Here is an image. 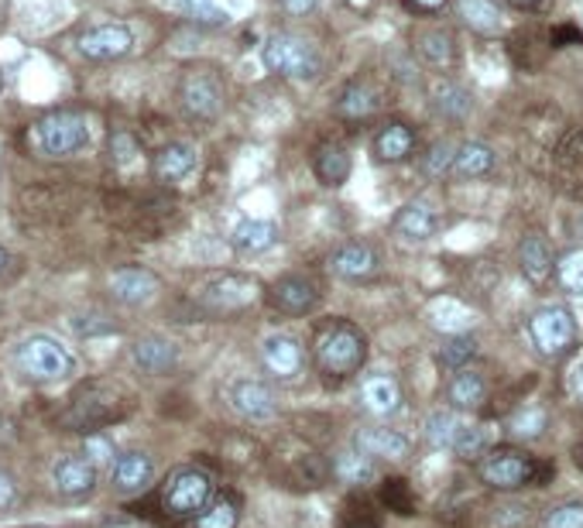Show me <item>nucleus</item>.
Wrapping results in <instances>:
<instances>
[{
    "label": "nucleus",
    "instance_id": "4d7b16f0",
    "mask_svg": "<svg viewBox=\"0 0 583 528\" xmlns=\"http://www.w3.org/2000/svg\"><path fill=\"white\" fill-rule=\"evenodd\" d=\"M511 4H515L518 11H535L538 4H543V0H511Z\"/></svg>",
    "mask_w": 583,
    "mask_h": 528
},
{
    "label": "nucleus",
    "instance_id": "49530a36",
    "mask_svg": "<svg viewBox=\"0 0 583 528\" xmlns=\"http://www.w3.org/2000/svg\"><path fill=\"white\" fill-rule=\"evenodd\" d=\"M449 450L457 453L460 460H478V456H484V429L464 423V429L457 432V439H453Z\"/></svg>",
    "mask_w": 583,
    "mask_h": 528
},
{
    "label": "nucleus",
    "instance_id": "412c9836",
    "mask_svg": "<svg viewBox=\"0 0 583 528\" xmlns=\"http://www.w3.org/2000/svg\"><path fill=\"white\" fill-rule=\"evenodd\" d=\"M371 148H375L378 162L402 165V162L413 159V151H416V130L408 127L405 121H388V124H381Z\"/></svg>",
    "mask_w": 583,
    "mask_h": 528
},
{
    "label": "nucleus",
    "instance_id": "2eb2a0df",
    "mask_svg": "<svg viewBox=\"0 0 583 528\" xmlns=\"http://www.w3.org/2000/svg\"><path fill=\"white\" fill-rule=\"evenodd\" d=\"M227 402L248 423H268V419H275V412H278L275 391L265 381H254V378L233 381L230 391H227Z\"/></svg>",
    "mask_w": 583,
    "mask_h": 528
},
{
    "label": "nucleus",
    "instance_id": "4c0bfd02",
    "mask_svg": "<svg viewBox=\"0 0 583 528\" xmlns=\"http://www.w3.org/2000/svg\"><path fill=\"white\" fill-rule=\"evenodd\" d=\"M460 429H464V423H460L457 412H453V408H436L426 419V443L433 447V450H449Z\"/></svg>",
    "mask_w": 583,
    "mask_h": 528
},
{
    "label": "nucleus",
    "instance_id": "5701e85b",
    "mask_svg": "<svg viewBox=\"0 0 583 528\" xmlns=\"http://www.w3.org/2000/svg\"><path fill=\"white\" fill-rule=\"evenodd\" d=\"M360 402L378 419H388V415H395L402 408V385L392 374H367L360 381Z\"/></svg>",
    "mask_w": 583,
    "mask_h": 528
},
{
    "label": "nucleus",
    "instance_id": "603ef678",
    "mask_svg": "<svg viewBox=\"0 0 583 528\" xmlns=\"http://www.w3.org/2000/svg\"><path fill=\"white\" fill-rule=\"evenodd\" d=\"M567 391L576 402H583V354H576L567 367Z\"/></svg>",
    "mask_w": 583,
    "mask_h": 528
},
{
    "label": "nucleus",
    "instance_id": "3c124183",
    "mask_svg": "<svg viewBox=\"0 0 583 528\" xmlns=\"http://www.w3.org/2000/svg\"><path fill=\"white\" fill-rule=\"evenodd\" d=\"M73 326H76V334H79V337L114 334V323L106 319V316H97V313H90V316H76V319H73Z\"/></svg>",
    "mask_w": 583,
    "mask_h": 528
},
{
    "label": "nucleus",
    "instance_id": "f8f14e48",
    "mask_svg": "<svg viewBox=\"0 0 583 528\" xmlns=\"http://www.w3.org/2000/svg\"><path fill=\"white\" fill-rule=\"evenodd\" d=\"M388 103V90L384 83H378L375 76H354L337 97V117L343 121H367L381 114Z\"/></svg>",
    "mask_w": 583,
    "mask_h": 528
},
{
    "label": "nucleus",
    "instance_id": "79ce46f5",
    "mask_svg": "<svg viewBox=\"0 0 583 528\" xmlns=\"http://www.w3.org/2000/svg\"><path fill=\"white\" fill-rule=\"evenodd\" d=\"M473 354H478V340H473L470 334L464 337H446L443 347H440V364L446 370H460V367H470Z\"/></svg>",
    "mask_w": 583,
    "mask_h": 528
},
{
    "label": "nucleus",
    "instance_id": "cd10ccee",
    "mask_svg": "<svg viewBox=\"0 0 583 528\" xmlns=\"http://www.w3.org/2000/svg\"><path fill=\"white\" fill-rule=\"evenodd\" d=\"M151 477H155V464H151V456L148 453H121L117 456V464H114V488L121 494H141L148 491V483Z\"/></svg>",
    "mask_w": 583,
    "mask_h": 528
},
{
    "label": "nucleus",
    "instance_id": "6e6552de",
    "mask_svg": "<svg viewBox=\"0 0 583 528\" xmlns=\"http://www.w3.org/2000/svg\"><path fill=\"white\" fill-rule=\"evenodd\" d=\"M31 141L46 159H69L90 141V127L76 110H55L31 127Z\"/></svg>",
    "mask_w": 583,
    "mask_h": 528
},
{
    "label": "nucleus",
    "instance_id": "7c9ffc66",
    "mask_svg": "<svg viewBox=\"0 0 583 528\" xmlns=\"http://www.w3.org/2000/svg\"><path fill=\"white\" fill-rule=\"evenodd\" d=\"M446 399H449L453 408H460V412L481 408L484 399H487V381H484V374H481V370H473V367L453 370L449 388H446Z\"/></svg>",
    "mask_w": 583,
    "mask_h": 528
},
{
    "label": "nucleus",
    "instance_id": "052dcab7",
    "mask_svg": "<svg viewBox=\"0 0 583 528\" xmlns=\"http://www.w3.org/2000/svg\"><path fill=\"white\" fill-rule=\"evenodd\" d=\"M351 528H378V525H351Z\"/></svg>",
    "mask_w": 583,
    "mask_h": 528
},
{
    "label": "nucleus",
    "instance_id": "dca6fc26",
    "mask_svg": "<svg viewBox=\"0 0 583 528\" xmlns=\"http://www.w3.org/2000/svg\"><path fill=\"white\" fill-rule=\"evenodd\" d=\"M262 364L275 381H295L306 364L302 343L292 334H268L262 343Z\"/></svg>",
    "mask_w": 583,
    "mask_h": 528
},
{
    "label": "nucleus",
    "instance_id": "e433bc0d",
    "mask_svg": "<svg viewBox=\"0 0 583 528\" xmlns=\"http://www.w3.org/2000/svg\"><path fill=\"white\" fill-rule=\"evenodd\" d=\"M433 110L443 117V121H464L470 114V93H467V86L460 83H453V79H440L433 86Z\"/></svg>",
    "mask_w": 583,
    "mask_h": 528
},
{
    "label": "nucleus",
    "instance_id": "ea45409f",
    "mask_svg": "<svg viewBox=\"0 0 583 528\" xmlns=\"http://www.w3.org/2000/svg\"><path fill=\"white\" fill-rule=\"evenodd\" d=\"M381 504L392 515H416V494L413 488H408V480L405 477H388L381 480Z\"/></svg>",
    "mask_w": 583,
    "mask_h": 528
},
{
    "label": "nucleus",
    "instance_id": "c9c22d12",
    "mask_svg": "<svg viewBox=\"0 0 583 528\" xmlns=\"http://www.w3.org/2000/svg\"><path fill=\"white\" fill-rule=\"evenodd\" d=\"M330 470L337 480L351 483V488H364V483H371L378 477L375 470V460L364 456L360 450H340L333 460H330Z\"/></svg>",
    "mask_w": 583,
    "mask_h": 528
},
{
    "label": "nucleus",
    "instance_id": "0eeeda50",
    "mask_svg": "<svg viewBox=\"0 0 583 528\" xmlns=\"http://www.w3.org/2000/svg\"><path fill=\"white\" fill-rule=\"evenodd\" d=\"M257 299H262V281L251 278V275H237V272L213 275L210 281L200 285V292H197V305L210 316L244 313Z\"/></svg>",
    "mask_w": 583,
    "mask_h": 528
},
{
    "label": "nucleus",
    "instance_id": "c756f323",
    "mask_svg": "<svg viewBox=\"0 0 583 528\" xmlns=\"http://www.w3.org/2000/svg\"><path fill=\"white\" fill-rule=\"evenodd\" d=\"M416 52L426 65H433V70H449L453 62H457V38L446 28H422L416 32Z\"/></svg>",
    "mask_w": 583,
    "mask_h": 528
},
{
    "label": "nucleus",
    "instance_id": "393cba45",
    "mask_svg": "<svg viewBox=\"0 0 583 528\" xmlns=\"http://www.w3.org/2000/svg\"><path fill=\"white\" fill-rule=\"evenodd\" d=\"M354 450H360L371 460H405L408 456V439L395 429L371 426V429H357Z\"/></svg>",
    "mask_w": 583,
    "mask_h": 528
},
{
    "label": "nucleus",
    "instance_id": "bf43d9fd",
    "mask_svg": "<svg viewBox=\"0 0 583 528\" xmlns=\"http://www.w3.org/2000/svg\"><path fill=\"white\" fill-rule=\"evenodd\" d=\"M576 467H580V470H583V443H580V447H576Z\"/></svg>",
    "mask_w": 583,
    "mask_h": 528
},
{
    "label": "nucleus",
    "instance_id": "4468645a",
    "mask_svg": "<svg viewBox=\"0 0 583 528\" xmlns=\"http://www.w3.org/2000/svg\"><path fill=\"white\" fill-rule=\"evenodd\" d=\"M268 305L282 316H306L319 305V285L306 275H286L268 289Z\"/></svg>",
    "mask_w": 583,
    "mask_h": 528
},
{
    "label": "nucleus",
    "instance_id": "9d476101",
    "mask_svg": "<svg viewBox=\"0 0 583 528\" xmlns=\"http://www.w3.org/2000/svg\"><path fill=\"white\" fill-rule=\"evenodd\" d=\"M213 501V480L200 467L176 470L162 488V508L172 518H197Z\"/></svg>",
    "mask_w": 583,
    "mask_h": 528
},
{
    "label": "nucleus",
    "instance_id": "473e14b6",
    "mask_svg": "<svg viewBox=\"0 0 583 528\" xmlns=\"http://www.w3.org/2000/svg\"><path fill=\"white\" fill-rule=\"evenodd\" d=\"M457 17L470 32H481V35H498L505 25V14L498 0H457Z\"/></svg>",
    "mask_w": 583,
    "mask_h": 528
},
{
    "label": "nucleus",
    "instance_id": "c03bdc74",
    "mask_svg": "<svg viewBox=\"0 0 583 528\" xmlns=\"http://www.w3.org/2000/svg\"><path fill=\"white\" fill-rule=\"evenodd\" d=\"M182 11L203 28H224L230 14L217 4V0H182Z\"/></svg>",
    "mask_w": 583,
    "mask_h": 528
},
{
    "label": "nucleus",
    "instance_id": "f257e3e1",
    "mask_svg": "<svg viewBox=\"0 0 583 528\" xmlns=\"http://www.w3.org/2000/svg\"><path fill=\"white\" fill-rule=\"evenodd\" d=\"M367 357V340L351 319H330L313 334V361L327 381H347Z\"/></svg>",
    "mask_w": 583,
    "mask_h": 528
},
{
    "label": "nucleus",
    "instance_id": "58836bf2",
    "mask_svg": "<svg viewBox=\"0 0 583 528\" xmlns=\"http://www.w3.org/2000/svg\"><path fill=\"white\" fill-rule=\"evenodd\" d=\"M546 426H549V415H546V408H538V405L515 408V415L508 419V432H511L515 439H525V443H532V439L543 436Z\"/></svg>",
    "mask_w": 583,
    "mask_h": 528
},
{
    "label": "nucleus",
    "instance_id": "4be33fe9",
    "mask_svg": "<svg viewBox=\"0 0 583 528\" xmlns=\"http://www.w3.org/2000/svg\"><path fill=\"white\" fill-rule=\"evenodd\" d=\"M440 227V216L436 210L429 206L426 200H413V203H405L395 219H392V230L402 237V240H413V244H426L429 237L436 234Z\"/></svg>",
    "mask_w": 583,
    "mask_h": 528
},
{
    "label": "nucleus",
    "instance_id": "13d9d810",
    "mask_svg": "<svg viewBox=\"0 0 583 528\" xmlns=\"http://www.w3.org/2000/svg\"><path fill=\"white\" fill-rule=\"evenodd\" d=\"M4 268H8V251L0 248V275H4Z\"/></svg>",
    "mask_w": 583,
    "mask_h": 528
},
{
    "label": "nucleus",
    "instance_id": "a878e982",
    "mask_svg": "<svg viewBox=\"0 0 583 528\" xmlns=\"http://www.w3.org/2000/svg\"><path fill=\"white\" fill-rule=\"evenodd\" d=\"M159 278L144 268H117L111 275V296L124 305H144L148 299H155Z\"/></svg>",
    "mask_w": 583,
    "mask_h": 528
},
{
    "label": "nucleus",
    "instance_id": "6ab92c4d",
    "mask_svg": "<svg viewBox=\"0 0 583 528\" xmlns=\"http://www.w3.org/2000/svg\"><path fill=\"white\" fill-rule=\"evenodd\" d=\"M381 268V257L371 244H360V240H351V244H340L330 254V272L347 278V281H367L375 278Z\"/></svg>",
    "mask_w": 583,
    "mask_h": 528
},
{
    "label": "nucleus",
    "instance_id": "b1692460",
    "mask_svg": "<svg viewBox=\"0 0 583 528\" xmlns=\"http://www.w3.org/2000/svg\"><path fill=\"white\" fill-rule=\"evenodd\" d=\"M313 172L327 189H340L351 179V151L340 141H322L313 151Z\"/></svg>",
    "mask_w": 583,
    "mask_h": 528
},
{
    "label": "nucleus",
    "instance_id": "72a5a7b5",
    "mask_svg": "<svg viewBox=\"0 0 583 528\" xmlns=\"http://www.w3.org/2000/svg\"><path fill=\"white\" fill-rule=\"evenodd\" d=\"M131 361L144 370V374H168L172 367H176L179 354L176 347H172L168 340L162 337H144L131 347Z\"/></svg>",
    "mask_w": 583,
    "mask_h": 528
},
{
    "label": "nucleus",
    "instance_id": "2f4dec72",
    "mask_svg": "<svg viewBox=\"0 0 583 528\" xmlns=\"http://www.w3.org/2000/svg\"><path fill=\"white\" fill-rule=\"evenodd\" d=\"M518 268H522L525 281H532L535 289H543V285L553 278V254L538 234H529L522 240V248H518Z\"/></svg>",
    "mask_w": 583,
    "mask_h": 528
},
{
    "label": "nucleus",
    "instance_id": "aec40b11",
    "mask_svg": "<svg viewBox=\"0 0 583 528\" xmlns=\"http://www.w3.org/2000/svg\"><path fill=\"white\" fill-rule=\"evenodd\" d=\"M197 162L200 155L189 141H168L165 148L155 151V159H151V175H155V183L162 186H176L186 175H192Z\"/></svg>",
    "mask_w": 583,
    "mask_h": 528
},
{
    "label": "nucleus",
    "instance_id": "864d4df0",
    "mask_svg": "<svg viewBox=\"0 0 583 528\" xmlns=\"http://www.w3.org/2000/svg\"><path fill=\"white\" fill-rule=\"evenodd\" d=\"M14 501H17V483L8 470H0V512L14 508Z\"/></svg>",
    "mask_w": 583,
    "mask_h": 528
},
{
    "label": "nucleus",
    "instance_id": "bb28decb",
    "mask_svg": "<svg viewBox=\"0 0 583 528\" xmlns=\"http://www.w3.org/2000/svg\"><path fill=\"white\" fill-rule=\"evenodd\" d=\"M278 227L271 224V219H241V224L233 227L230 234V244L237 254L244 257H254V254H265L278 244Z\"/></svg>",
    "mask_w": 583,
    "mask_h": 528
},
{
    "label": "nucleus",
    "instance_id": "20e7f679",
    "mask_svg": "<svg viewBox=\"0 0 583 528\" xmlns=\"http://www.w3.org/2000/svg\"><path fill=\"white\" fill-rule=\"evenodd\" d=\"M14 364L28 381H38V385H55L76 374L73 350L49 334H35L28 340H21L14 350Z\"/></svg>",
    "mask_w": 583,
    "mask_h": 528
},
{
    "label": "nucleus",
    "instance_id": "39448f33",
    "mask_svg": "<svg viewBox=\"0 0 583 528\" xmlns=\"http://www.w3.org/2000/svg\"><path fill=\"white\" fill-rule=\"evenodd\" d=\"M262 59H265V70L282 79L309 83V79H319V73H322V59H319L316 46L309 38L292 35V32H275L265 41Z\"/></svg>",
    "mask_w": 583,
    "mask_h": 528
},
{
    "label": "nucleus",
    "instance_id": "09e8293b",
    "mask_svg": "<svg viewBox=\"0 0 583 528\" xmlns=\"http://www.w3.org/2000/svg\"><path fill=\"white\" fill-rule=\"evenodd\" d=\"M86 456L93 460L97 470L117 464V460H114V443H111V439H106L103 432H90V436H86Z\"/></svg>",
    "mask_w": 583,
    "mask_h": 528
},
{
    "label": "nucleus",
    "instance_id": "f704fd0d",
    "mask_svg": "<svg viewBox=\"0 0 583 528\" xmlns=\"http://www.w3.org/2000/svg\"><path fill=\"white\" fill-rule=\"evenodd\" d=\"M494 148L484 144V141H467L457 148V159H453V179H481L494 168Z\"/></svg>",
    "mask_w": 583,
    "mask_h": 528
},
{
    "label": "nucleus",
    "instance_id": "f3484780",
    "mask_svg": "<svg viewBox=\"0 0 583 528\" xmlns=\"http://www.w3.org/2000/svg\"><path fill=\"white\" fill-rule=\"evenodd\" d=\"M52 483H55V491L62 498H86V494H93L97 488V467H93V460L90 456H79V453H66V456H59L55 464H52Z\"/></svg>",
    "mask_w": 583,
    "mask_h": 528
},
{
    "label": "nucleus",
    "instance_id": "ddd939ff",
    "mask_svg": "<svg viewBox=\"0 0 583 528\" xmlns=\"http://www.w3.org/2000/svg\"><path fill=\"white\" fill-rule=\"evenodd\" d=\"M76 49L90 62H114L135 52V32L127 25H97L76 38Z\"/></svg>",
    "mask_w": 583,
    "mask_h": 528
},
{
    "label": "nucleus",
    "instance_id": "a18cd8bd",
    "mask_svg": "<svg viewBox=\"0 0 583 528\" xmlns=\"http://www.w3.org/2000/svg\"><path fill=\"white\" fill-rule=\"evenodd\" d=\"M453 159H457V148L446 144V141H436L422 155V172L429 175V179H443V175L453 172Z\"/></svg>",
    "mask_w": 583,
    "mask_h": 528
},
{
    "label": "nucleus",
    "instance_id": "7ed1b4c3",
    "mask_svg": "<svg viewBox=\"0 0 583 528\" xmlns=\"http://www.w3.org/2000/svg\"><path fill=\"white\" fill-rule=\"evenodd\" d=\"M330 460H322L309 443H302L295 436H286L275 447L271 477L289 491H316L330 480Z\"/></svg>",
    "mask_w": 583,
    "mask_h": 528
},
{
    "label": "nucleus",
    "instance_id": "680f3d73",
    "mask_svg": "<svg viewBox=\"0 0 583 528\" xmlns=\"http://www.w3.org/2000/svg\"><path fill=\"white\" fill-rule=\"evenodd\" d=\"M354 4H367V0H354Z\"/></svg>",
    "mask_w": 583,
    "mask_h": 528
},
{
    "label": "nucleus",
    "instance_id": "5fc2aeb1",
    "mask_svg": "<svg viewBox=\"0 0 583 528\" xmlns=\"http://www.w3.org/2000/svg\"><path fill=\"white\" fill-rule=\"evenodd\" d=\"M278 8H282L289 17H306L319 8V0H275Z\"/></svg>",
    "mask_w": 583,
    "mask_h": 528
},
{
    "label": "nucleus",
    "instance_id": "de8ad7c7",
    "mask_svg": "<svg viewBox=\"0 0 583 528\" xmlns=\"http://www.w3.org/2000/svg\"><path fill=\"white\" fill-rule=\"evenodd\" d=\"M543 528H583V504L580 501L556 504V508L546 512Z\"/></svg>",
    "mask_w": 583,
    "mask_h": 528
},
{
    "label": "nucleus",
    "instance_id": "8fccbe9b",
    "mask_svg": "<svg viewBox=\"0 0 583 528\" xmlns=\"http://www.w3.org/2000/svg\"><path fill=\"white\" fill-rule=\"evenodd\" d=\"M111 159H114V165H131L138 159V138L127 135V130H114L111 135Z\"/></svg>",
    "mask_w": 583,
    "mask_h": 528
},
{
    "label": "nucleus",
    "instance_id": "6e6d98bb",
    "mask_svg": "<svg viewBox=\"0 0 583 528\" xmlns=\"http://www.w3.org/2000/svg\"><path fill=\"white\" fill-rule=\"evenodd\" d=\"M405 4L413 8V11H422V14H440L449 4V0H405Z\"/></svg>",
    "mask_w": 583,
    "mask_h": 528
},
{
    "label": "nucleus",
    "instance_id": "1a4fd4ad",
    "mask_svg": "<svg viewBox=\"0 0 583 528\" xmlns=\"http://www.w3.org/2000/svg\"><path fill=\"white\" fill-rule=\"evenodd\" d=\"M529 340L543 357L559 361L576 343V319L567 305H543L529 316Z\"/></svg>",
    "mask_w": 583,
    "mask_h": 528
},
{
    "label": "nucleus",
    "instance_id": "f03ea898",
    "mask_svg": "<svg viewBox=\"0 0 583 528\" xmlns=\"http://www.w3.org/2000/svg\"><path fill=\"white\" fill-rule=\"evenodd\" d=\"M135 408L131 394H124L117 385L111 381H86L76 399L69 402V412H66V426L76 429V432H97V429H106L121 419H127Z\"/></svg>",
    "mask_w": 583,
    "mask_h": 528
},
{
    "label": "nucleus",
    "instance_id": "37998d69",
    "mask_svg": "<svg viewBox=\"0 0 583 528\" xmlns=\"http://www.w3.org/2000/svg\"><path fill=\"white\" fill-rule=\"evenodd\" d=\"M556 278L567 292L583 296V248H576V251H570L556 261Z\"/></svg>",
    "mask_w": 583,
    "mask_h": 528
},
{
    "label": "nucleus",
    "instance_id": "a211bd4d",
    "mask_svg": "<svg viewBox=\"0 0 583 528\" xmlns=\"http://www.w3.org/2000/svg\"><path fill=\"white\" fill-rule=\"evenodd\" d=\"M426 319L443 337H464L473 329V323H478V313H473L467 302H460L457 296H436L426 305Z\"/></svg>",
    "mask_w": 583,
    "mask_h": 528
},
{
    "label": "nucleus",
    "instance_id": "423d86ee",
    "mask_svg": "<svg viewBox=\"0 0 583 528\" xmlns=\"http://www.w3.org/2000/svg\"><path fill=\"white\" fill-rule=\"evenodd\" d=\"M179 106L189 121L213 124L224 114V79L213 65H189L179 79Z\"/></svg>",
    "mask_w": 583,
    "mask_h": 528
},
{
    "label": "nucleus",
    "instance_id": "9b49d317",
    "mask_svg": "<svg viewBox=\"0 0 583 528\" xmlns=\"http://www.w3.org/2000/svg\"><path fill=\"white\" fill-rule=\"evenodd\" d=\"M535 464L538 460L529 456L525 450H515V447H494L481 456V480L494 491H518L525 483L535 480Z\"/></svg>",
    "mask_w": 583,
    "mask_h": 528
},
{
    "label": "nucleus",
    "instance_id": "e2e57ef3",
    "mask_svg": "<svg viewBox=\"0 0 583 528\" xmlns=\"http://www.w3.org/2000/svg\"><path fill=\"white\" fill-rule=\"evenodd\" d=\"M580 200H583V192H580Z\"/></svg>",
    "mask_w": 583,
    "mask_h": 528
},
{
    "label": "nucleus",
    "instance_id": "c85d7f7f",
    "mask_svg": "<svg viewBox=\"0 0 583 528\" xmlns=\"http://www.w3.org/2000/svg\"><path fill=\"white\" fill-rule=\"evenodd\" d=\"M556 175L559 183H567L573 196L583 192V127L570 130L556 148Z\"/></svg>",
    "mask_w": 583,
    "mask_h": 528
},
{
    "label": "nucleus",
    "instance_id": "a19ab883",
    "mask_svg": "<svg viewBox=\"0 0 583 528\" xmlns=\"http://www.w3.org/2000/svg\"><path fill=\"white\" fill-rule=\"evenodd\" d=\"M237 518H241V512H237L233 498H213L206 508L192 518V528H237Z\"/></svg>",
    "mask_w": 583,
    "mask_h": 528
}]
</instances>
